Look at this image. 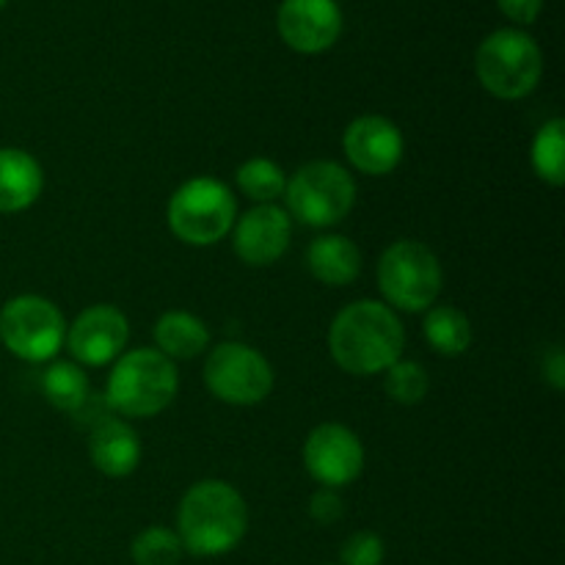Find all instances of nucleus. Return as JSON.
Returning <instances> with one entry per match:
<instances>
[{
  "label": "nucleus",
  "mask_w": 565,
  "mask_h": 565,
  "mask_svg": "<svg viewBox=\"0 0 565 565\" xmlns=\"http://www.w3.org/2000/svg\"><path fill=\"white\" fill-rule=\"evenodd\" d=\"M3 6H6V0H0V9H3Z\"/></svg>",
  "instance_id": "obj_29"
},
{
  "label": "nucleus",
  "mask_w": 565,
  "mask_h": 565,
  "mask_svg": "<svg viewBox=\"0 0 565 565\" xmlns=\"http://www.w3.org/2000/svg\"><path fill=\"white\" fill-rule=\"evenodd\" d=\"M292 218L307 226H334L356 202V182L334 160H312L292 174L285 188Z\"/></svg>",
  "instance_id": "obj_6"
},
{
  "label": "nucleus",
  "mask_w": 565,
  "mask_h": 565,
  "mask_svg": "<svg viewBox=\"0 0 565 565\" xmlns=\"http://www.w3.org/2000/svg\"><path fill=\"white\" fill-rule=\"evenodd\" d=\"M307 265L318 281L329 287H345L362 274V252L353 241L342 235H323L312 241L307 252Z\"/></svg>",
  "instance_id": "obj_17"
},
{
  "label": "nucleus",
  "mask_w": 565,
  "mask_h": 565,
  "mask_svg": "<svg viewBox=\"0 0 565 565\" xmlns=\"http://www.w3.org/2000/svg\"><path fill=\"white\" fill-rule=\"evenodd\" d=\"M425 340L441 356H461L472 345V323L456 307H436L425 318Z\"/></svg>",
  "instance_id": "obj_19"
},
{
  "label": "nucleus",
  "mask_w": 565,
  "mask_h": 565,
  "mask_svg": "<svg viewBox=\"0 0 565 565\" xmlns=\"http://www.w3.org/2000/svg\"><path fill=\"white\" fill-rule=\"evenodd\" d=\"M182 552L180 535L166 527H147L130 546L136 565H180Z\"/></svg>",
  "instance_id": "obj_23"
},
{
  "label": "nucleus",
  "mask_w": 565,
  "mask_h": 565,
  "mask_svg": "<svg viewBox=\"0 0 565 565\" xmlns=\"http://www.w3.org/2000/svg\"><path fill=\"white\" fill-rule=\"evenodd\" d=\"M342 147L353 169L370 177L390 174L403 158V136L397 125L375 114L353 119L342 136Z\"/></svg>",
  "instance_id": "obj_13"
},
{
  "label": "nucleus",
  "mask_w": 565,
  "mask_h": 565,
  "mask_svg": "<svg viewBox=\"0 0 565 565\" xmlns=\"http://www.w3.org/2000/svg\"><path fill=\"white\" fill-rule=\"evenodd\" d=\"M384 541L375 533H370V530L353 533L340 550L342 565H381L384 563Z\"/></svg>",
  "instance_id": "obj_25"
},
{
  "label": "nucleus",
  "mask_w": 565,
  "mask_h": 565,
  "mask_svg": "<svg viewBox=\"0 0 565 565\" xmlns=\"http://www.w3.org/2000/svg\"><path fill=\"white\" fill-rule=\"evenodd\" d=\"M533 169L550 185L561 188L565 182V121L550 119L541 125L533 141Z\"/></svg>",
  "instance_id": "obj_21"
},
{
  "label": "nucleus",
  "mask_w": 565,
  "mask_h": 565,
  "mask_svg": "<svg viewBox=\"0 0 565 565\" xmlns=\"http://www.w3.org/2000/svg\"><path fill=\"white\" fill-rule=\"evenodd\" d=\"M279 36L296 53H323L340 39L342 11L337 0H285L276 14Z\"/></svg>",
  "instance_id": "obj_11"
},
{
  "label": "nucleus",
  "mask_w": 565,
  "mask_h": 565,
  "mask_svg": "<svg viewBox=\"0 0 565 565\" xmlns=\"http://www.w3.org/2000/svg\"><path fill=\"white\" fill-rule=\"evenodd\" d=\"M475 72L489 94L500 99H522L539 86L544 55L533 36L516 28H500L475 53Z\"/></svg>",
  "instance_id": "obj_4"
},
{
  "label": "nucleus",
  "mask_w": 565,
  "mask_h": 565,
  "mask_svg": "<svg viewBox=\"0 0 565 565\" xmlns=\"http://www.w3.org/2000/svg\"><path fill=\"white\" fill-rule=\"evenodd\" d=\"M237 204L230 188L213 177H196L174 191L169 226L188 246H213L235 226Z\"/></svg>",
  "instance_id": "obj_5"
},
{
  "label": "nucleus",
  "mask_w": 565,
  "mask_h": 565,
  "mask_svg": "<svg viewBox=\"0 0 565 565\" xmlns=\"http://www.w3.org/2000/svg\"><path fill=\"white\" fill-rule=\"evenodd\" d=\"M544 375L550 379V384L555 386L557 392L565 386V359H563L561 348H555V351L550 353V359L544 362Z\"/></svg>",
  "instance_id": "obj_28"
},
{
  "label": "nucleus",
  "mask_w": 565,
  "mask_h": 565,
  "mask_svg": "<svg viewBox=\"0 0 565 565\" xmlns=\"http://www.w3.org/2000/svg\"><path fill=\"white\" fill-rule=\"evenodd\" d=\"M342 513H345V505H342L337 489H326V486H320V489L312 494V500H309V516H312L318 524L340 522Z\"/></svg>",
  "instance_id": "obj_26"
},
{
  "label": "nucleus",
  "mask_w": 565,
  "mask_h": 565,
  "mask_svg": "<svg viewBox=\"0 0 565 565\" xmlns=\"http://www.w3.org/2000/svg\"><path fill=\"white\" fill-rule=\"evenodd\" d=\"M441 265L419 241H397L381 254L379 287L392 307L425 312L441 292Z\"/></svg>",
  "instance_id": "obj_7"
},
{
  "label": "nucleus",
  "mask_w": 565,
  "mask_h": 565,
  "mask_svg": "<svg viewBox=\"0 0 565 565\" xmlns=\"http://www.w3.org/2000/svg\"><path fill=\"white\" fill-rule=\"evenodd\" d=\"M406 331L397 315L381 301H356L342 309L329 331L334 362L351 375L386 373L401 362Z\"/></svg>",
  "instance_id": "obj_1"
},
{
  "label": "nucleus",
  "mask_w": 565,
  "mask_h": 565,
  "mask_svg": "<svg viewBox=\"0 0 565 565\" xmlns=\"http://www.w3.org/2000/svg\"><path fill=\"white\" fill-rule=\"evenodd\" d=\"M88 452H92L94 467L103 475L127 478V475L136 472L138 461H141V441H138V434L130 425L108 417L92 430Z\"/></svg>",
  "instance_id": "obj_15"
},
{
  "label": "nucleus",
  "mask_w": 565,
  "mask_h": 565,
  "mask_svg": "<svg viewBox=\"0 0 565 565\" xmlns=\"http://www.w3.org/2000/svg\"><path fill=\"white\" fill-rule=\"evenodd\" d=\"M237 188L254 202L270 204L285 193L287 180L279 163L268 158H252L237 169Z\"/></svg>",
  "instance_id": "obj_22"
},
{
  "label": "nucleus",
  "mask_w": 565,
  "mask_h": 565,
  "mask_svg": "<svg viewBox=\"0 0 565 565\" xmlns=\"http://www.w3.org/2000/svg\"><path fill=\"white\" fill-rule=\"evenodd\" d=\"M292 241L290 213L276 204H257L235 226L237 257L254 268L274 265Z\"/></svg>",
  "instance_id": "obj_14"
},
{
  "label": "nucleus",
  "mask_w": 565,
  "mask_h": 565,
  "mask_svg": "<svg viewBox=\"0 0 565 565\" xmlns=\"http://www.w3.org/2000/svg\"><path fill=\"white\" fill-rule=\"evenodd\" d=\"M42 166L22 149H0V213H20L39 199Z\"/></svg>",
  "instance_id": "obj_16"
},
{
  "label": "nucleus",
  "mask_w": 565,
  "mask_h": 565,
  "mask_svg": "<svg viewBox=\"0 0 565 565\" xmlns=\"http://www.w3.org/2000/svg\"><path fill=\"white\" fill-rule=\"evenodd\" d=\"M42 392L50 406L66 414H75L88 401V395H92L86 373L75 362L50 364L42 375Z\"/></svg>",
  "instance_id": "obj_20"
},
{
  "label": "nucleus",
  "mask_w": 565,
  "mask_h": 565,
  "mask_svg": "<svg viewBox=\"0 0 565 565\" xmlns=\"http://www.w3.org/2000/svg\"><path fill=\"white\" fill-rule=\"evenodd\" d=\"M127 337H130V323L125 315L110 303H97L77 315L72 329L66 331V345L81 364L103 367L125 351Z\"/></svg>",
  "instance_id": "obj_12"
},
{
  "label": "nucleus",
  "mask_w": 565,
  "mask_h": 565,
  "mask_svg": "<svg viewBox=\"0 0 565 565\" xmlns=\"http://www.w3.org/2000/svg\"><path fill=\"white\" fill-rule=\"evenodd\" d=\"M66 337L64 315L42 296H17L0 309V340L25 362H47Z\"/></svg>",
  "instance_id": "obj_8"
},
{
  "label": "nucleus",
  "mask_w": 565,
  "mask_h": 565,
  "mask_svg": "<svg viewBox=\"0 0 565 565\" xmlns=\"http://www.w3.org/2000/svg\"><path fill=\"white\" fill-rule=\"evenodd\" d=\"M154 342L166 359H196L207 351L210 331L196 315L191 312H166L154 323Z\"/></svg>",
  "instance_id": "obj_18"
},
{
  "label": "nucleus",
  "mask_w": 565,
  "mask_h": 565,
  "mask_svg": "<svg viewBox=\"0 0 565 565\" xmlns=\"http://www.w3.org/2000/svg\"><path fill=\"white\" fill-rule=\"evenodd\" d=\"M180 375L171 359L152 348H138L116 362L105 401L125 417H154L174 401Z\"/></svg>",
  "instance_id": "obj_3"
},
{
  "label": "nucleus",
  "mask_w": 565,
  "mask_h": 565,
  "mask_svg": "<svg viewBox=\"0 0 565 565\" xmlns=\"http://www.w3.org/2000/svg\"><path fill=\"white\" fill-rule=\"evenodd\" d=\"M246 527V502L224 480H202L188 489L177 511L182 550L196 557L226 555L241 544Z\"/></svg>",
  "instance_id": "obj_2"
},
{
  "label": "nucleus",
  "mask_w": 565,
  "mask_h": 565,
  "mask_svg": "<svg viewBox=\"0 0 565 565\" xmlns=\"http://www.w3.org/2000/svg\"><path fill=\"white\" fill-rule=\"evenodd\" d=\"M430 390V379L419 362H395L386 370V395L403 406H417Z\"/></svg>",
  "instance_id": "obj_24"
},
{
  "label": "nucleus",
  "mask_w": 565,
  "mask_h": 565,
  "mask_svg": "<svg viewBox=\"0 0 565 565\" xmlns=\"http://www.w3.org/2000/svg\"><path fill=\"white\" fill-rule=\"evenodd\" d=\"M502 9V14L508 20L519 22V25H530V22L539 20L541 9H544V0H497Z\"/></svg>",
  "instance_id": "obj_27"
},
{
  "label": "nucleus",
  "mask_w": 565,
  "mask_h": 565,
  "mask_svg": "<svg viewBox=\"0 0 565 565\" xmlns=\"http://www.w3.org/2000/svg\"><path fill=\"white\" fill-rule=\"evenodd\" d=\"M303 463L320 486L342 489L362 475L364 447L351 428L326 423L309 434L303 445Z\"/></svg>",
  "instance_id": "obj_10"
},
{
  "label": "nucleus",
  "mask_w": 565,
  "mask_h": 565,
  "mask_svg": "<svg viewBox=\"0 0 565 565\" xmlns=\"http://www.w3.org/2000/svg\"><path fill=\"white\" fill-rule=\"evenodd\" d=\"M204 384L230 406H257L274 390V370L257 348L221 342L204 364Z\"/></svg>",
  "instance_id": "obj_9"
}]
</instances>
